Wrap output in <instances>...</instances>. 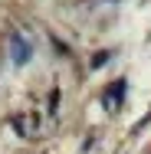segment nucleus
Segmentation results:
<instances>
[{
  "label": "nucleus",
  "instance_id": "obj_1",
  "mask_svg": "<svg viewBox=\"0 0 151 154\" xmlns=\"http://www.w3.org/2000/svg\"><path fill=\"white\" fill-rule=\"evenodd\" d=\"M10 49H13V62H17V66L30 62V53H33V49H30V43H27L20 33H13V36H10Z\"/></svg>",
  "mask_w": 151,
  "mask_h": 154
},
{
  "label": "nucleus",
  "instance_id": "obj_2",
  "mask_svg": "<svg viewBox=\"0 0 151 154\" xmlns=\"http://www.w3.org/2000/svg\"><path fill=\"white\" fill-rule=\"evenodd\" d=\"M121 95H125V82H115V85H112V89H109V92H105V105H109V108H112V105H115V102H121Z\"/></svg>",
  "mask_w": 151,
  "mask_h": 154
}]
</instances>
